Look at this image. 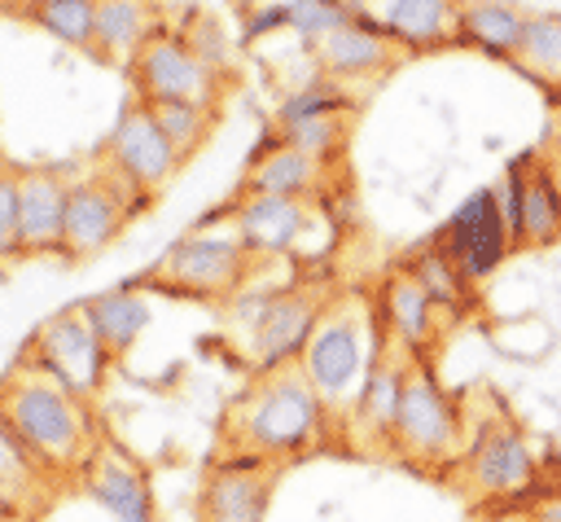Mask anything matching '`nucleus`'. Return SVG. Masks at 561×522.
<instances>
[{
    "label": "nucleus",
    "instance_id": "nucleus-34",
    "mask_svg": "<svg viewBox=\"0 0 561 522\" xmlns=\"http://www.w3.org/2000/svg\"><path fill=\"white\" fill-rule=\"evenodd\" d=\"M0 483H13L22 491H35L39 483H48L44 465L22 447V439L4 425V417H0Z\"/></svg>",
    "mask_w": 561,
    "mask_h": 522
},
{
    "label": "nucleus",
    "instance_id": "nucleus-24",
    "mask_svg": "<svg viewBox=\"0 0 561 522\" xmlns=\"http://www.w3.org/2000/svg\"><path fill=\"white\" fill-rule=\"evenodd\" d=\"M79 311H83L88 329L96 333V342L114 360H123L136 347V338L145 333V325H149V303H145V294H136V285H123V290L83 298Z\"/></svg>",
    "mask_w": 561,
    "mask_h": 522
},
{
    "label": "nucleus",
    "instance_id": "nucleus-7",
    "mask_svg": "<svg viewBox=\"0 0 561 522\" xmlns=\"http://www.w3.org/2000/svg\"><path fill=\"white\" fill-rule=\"evenodd\" d=\"M136 211H145V202L96 158V171L79 175L70 189L66 224H61V259H70V263L96 259L105 246H114L123 237V228L131 224Z\"/></svg>",
    "mask_w": 561,
    "mask_h": 522
},
{
    "label": "nucleus",
    "instance_id": "nucleus-12",
    "mask_svg": "<svg viewBox=\"0 0 561 522\" xmlns=\"http://www.w3.org/2000/svg\"><path fill=\"white\" fill-rule=\"evenodd\" d=\"M412 364H416V355L408 347H399L390 333H381L377 355L368 364V377H364L355 408H351V421H346V443L359 456H386L390 452V425H394Z\"/></svg>",
    "mask_w": 561,
    "mask_h": 522
},
{
    "label": "nucleus",
    "instance_id": "nucleus-40",
    "mask_svg": "<svg viewBox=\"0 0 561 522\" xmlns=\"http://www.w3.org/2000/svg\"><path fill=\"white\" fill-rule=\"evenodd\" d=\"M26 0H0V9H22Z\"/></svg>",
    "mask_w": 561,
    "mask_h": 522
},
{
    "label": "nucleus",
    "instance_id": "nucleus-26",
    "mask_svg": "<svg viewBox=\"0 0 561 522\" xmlns=\"http://www.w3.org/2000/svg\"><path fill=\"white\" fill-rule=\"evenodd\" d=\"M508 61L530 79L561 88V13H526Z\"/></svg>",
    "mask_w": 561,
    "mask_h": 522
},
{
    "label": "nucleus",
    "instance_id": "nucleus-39",
    "mask_svg": "<svg viewBox=\"0 0 561 522\" xmlns=\"http://www.w3.org/2000/svg\"><path fill=\"white\" fill-rule=\"evenodd\" d=\"M9 175H13V162H9V158H4V154H0V184H4V180H9Z\"/></svg>",
    "mask_w": 561,
    "mask_h": 522
},
{
    "label": "nucleus",
    "instance_id": "nucleus-6",
    "mask_svg": "<svg viewBox=\"0 0 561 522\" xmlns=\"http://www.w3.org/2000/svg\"><path fill=\"white\" fill-rule=\"evenodd\" d=\"M465 439V417L451 404V390L434 377V368L425 360H416L408 368L403 382V399L390 425V452L394 461L412 465V469H447L460 461V443Z\"/></svg>",
    "mask_w": 561,
    "mask_h": 522
},
{
    "label": "nucleus",
    "instance_id": "nucleus-37",
    "mask_svg": "<svg viewBox=\"0 0 561 522\" xmlns=\"http://www.w3.org/2000/svg\"><path fill=\"white\" fill-rule=\"evenodd\" d=\"M539 154H543V162H548V175H552V184H557V193H561V127L552 132L548 149H539Z\"/></svg>",
    "mask_w": 561,
    "mask_h": 522
},
{
    "label": "nucleus",
    "instance_id": "nucleus-9",
    "mask_svg": "<svg viewBox=\"0 0 561 522\" xmlns=\"http://www.w3.org/2000/svg\"><path fill=\"white\" fill-rule=\"evenodd\" d=\"M145 206H153L162 193H167V184L175 180V171H180V158H175V149L167 145V136L158 132V123L149 118V110H145V101H131L123 114H118V123H114V132L105 136V149L96 154Z\"/></svg>",
    "mask_w": 561,
    "mask_h": 522
},
{
    "label": "nucleus",
    "instance_id": "nucleus-19",
    "mask_svg": "<svg viewBox=\"0 0 561 522\" xmlns=\"http://www.w3.org/2000/svg\"><path fill=\"white\" fill-rule=\"evenodd\" d=\"M355 18L390 35L403 53L456 44V0H346Z\"/></svg>",
    "mask_w": 561,
    "mask_h": 522
},
{
    "label": "nucleus",
    "instance_id": "nucleus-23",
    "mask_svg": "<svg viewBox=\"0 0 561 522\" xmlns=\"http://www.w3.org/2000/svg\"><path fill=\"white\" fill-rule=\"evenodd\" d=\"M162 31V0H96L92 57L127 70L131 57Z\"/></svg>",
    "mask_w": 561,
    "mask_h": 522
},
{
    "label": "nucleus",
    "instance_id": "nucleus-22",
    "mask_svg": "<svg viewBox=\"0 0 561 522\" xmlns=\"http://www.w3.org/2000/svg\"><path fill=\"white\" fill-rule=\"evenodd\" d=\"M83 487L114 522H158V504L145 469L118 447H105V443L96 447V456L83 469Z\"/></svg>",
    "mask_w": 561,
    "mask_h": 522
},
{
    "label": "nucleus",
    "instance_id": "nucleus-13",
    "mask_svg": "<svg viewBox=\"0 0 561 522\" xmlns=\"http://www.w3.org/2000/svg\"><path fill=\"white\" fill-rule=\"evenodd\" d=\"M434 246L460 268V276H465L469 285H473V281H486V276L504 263V254H508V246H513V232H508L500 193H495V189L469 193V197L456 206V215L438 228Z\"/></svg>",
    "mask_w": 561,
    "mask_h": 522
},
{
    "label": "nucleus",
    "instance_id": "nucleus-3",
    "mask_svg": "<svg viewBox=\"0 0 561 522\" xmlns=\"http://www.w3.org/2000/svg\"><path fill=\"white\" fill-rule=\"evenodd\" d=\"M381 342V320L364 290H337L316 316V329L298 355L307 386L316 390L333 434H346L355 395L368 377V364Z\"/></svg>",
    "mask_w": 561,
    "mask_h": 522
},
{
    "label": "nucleus",
    "instance_id": "nucleus-33",
    "mask_svg": "<svg viewBox=\"0 0 561 522\" xmlns=\"http://www.w3.org/2000/svg\"><path fill=\"white\" fill-rule=\"evenodd\" d=\"M351 101L337 92L333 79H311L307 88L289 92L280 105H276V118L272 123H294V118H311V114H329V110H346Z\"/></svg>",
    "mask_w": 561,
    "mask_h": 522
},
{
    "label": "nucleus",
    "instance_id": "nucleus-31",
    "mask_svg": "<svg viewBox=\"0 0 561 522\" xmlns=\"http://www.w3.org/2000/svg\"><path fill=\"white\" fill-rule=\"evenodd\" d=\"M412 268V276L425 285V294L447 311V316H460V307L469 303V281L460 276V268L430 241L425 250H421V259H412L408 263Z\"/></svg>",
    "mask_w": 561,
    "mask_h": 522
},
{
    "label": "nucleus",
    "instance_id": "nucleus-18",
    "mask_svg": "<svg viewBox=\"0 0 561 522\" xmlns=\"http://www.w3.org/2000/svg\"><path fill=\"white\" fill-rule=\"evenodd\" d=\"M276 465L224 461L206 469L197 491V522H267Z\"/></svg>",
    "mask_w": 561,
    "mask_h": 522
},
{
    "label": "nucleus",
    "instance_id": "nucleus-35",
    "mask_svg": "<svg viewBox=\"0 0 561 522\" xmlns=\"http://www.w3.org/2000/svg\"><path fill=\"white\" fill-rule=\"evenodd\" d=\"M22 237H18V197H13V175L0 184V272L22 263Z\"/></svg>",
    "mask_w": 561,
    "mask_h": 522
},
{
    "label": "nucleus",
    "instance_id": "nucleus-27",
    "mask_svg": "<svg viewBox=\"0 0 561 522\" xmlns=\"http://www.w3.org/2000/svg\"><path fill=\"white\" fill-rule=\"evenodd\" d=\"M145 110L158 123V132L167 136V145L175 149L180 167L206 149V140L215 136V123H219V110L188 105V101H145Z\"/></svg>",
    "mask_w": 561,
    "mask_h": 522
},
{
    "label": "nucleus",
    "instance_id": "nucleus-36",
    "mask_svg": "<svg viewBox=\"0 0 561 522\" xmlns=\"http://www.w3.org/2000/svg\"><path fill=\"white\" fill-rule=\"evenodd\" d=\"M26 500H31V491H22L13 483H0V522H22L26 518Z\"/></svg>",
    "mask_w": 561,
    "mask_h": 522
},
{
    "label": "nucleus",
    "instance_id": "nucleus-29",
    "mask_svg": "<svg viewBox=\"0 0 561 522\" xmlns=\"http://www.w3.org/2000/svg\"><path fill=\"white\" fill-rule=\"evenodd\" d=\"M26 22H35L39 31H48L53 39L70 44V48H92V18H96V0H26L18 9Z\"/></svg>",
    "mask_w": 561,
    "mask_h": 522
},
{
    "label": "nucleus",
    "instance_id": "nucleus-21",
    "mask_svg": "<svg viewBox=\"0 0 561 522\" xmlns=\"http://www.w3.org/2000/svg\"><path fill=\"white\" fill-rule=\"evenodd\" d=\"M311 57H316L320 75L337 83V79H381V75L399 70L408 53L390 35H381L377 26H368L364 18H351L346 26L329 31L324 39H316L311 44Z\"/></svg>",
    "mask_w": 561,
    "mask_h": 522
},
{
    "label": "nucleus",
    "instance_id": "nucleus-2",
    "mask_svg": "<svg viewBox=\"0 0 561 522\" xmlns=\"http://www.w3.org/2000/svg\"><path fill=\"white\" fill-rule=\"evenodd\" d=\"M0 417L22 439V447L44 465L48 478L83 474L101 447L88 399L70 395L61 382L39 373L22 355L0 377Z\"/></svg>",
    "mask_w": 561,
    "mask_h": 522
},
{
    "label": "nucleus",
    "instance_id": "nucleus-17",
    "mask_svg": "<svg viewBox=\"0 0 561 522\" xmlns=\"http://www.w3.org/2000/svg\"><path fill=\"white\" fill-rule=\"evenodd\" d=\"M337 180V162L311 158L302 149H289L285 140L259 145L250 167L241 171L237 193H259V197H298V202H320L329 184Z\"/></svg>",
    "mask_w": 561,
    "mask_h": 522
},
{
    "label": "nucleus",
    "instance_id": "nucleus-10",
    "mask_svg": "<svg viewBox=\"0 0 561 522\" xmlns=\"http://www.w3.org/2000/svg\"><path fill=\"white\" fill-rule=\"evenodd\" d=\"M535 478H539V461H535L530 439L513 421H495L478 430L469 452H460L451 483L469 491L473 500H500V496H517L535 487Z\"/></svg>",
    "mask_w": 561,
    "mask_h": 522
},
{
    "label": "nucleus",
    "instance_id": "nucleus-20",
    "mask_svg": "<svg viewBox=\"0 0 561 522\" xmlns=\"http://www.w3.org/2000/svg\"><path fill=\"white\" fill-rule=\"evenodd\" d=\"M377 320H381V333H390V338H394L399 347H408L416 360H425V355L438 347L443 329H447V325H443L447 311L425 294V285L412 276L408 263H399V268L386 272Z\"/></svg>",
    "mask_w": 561,
    "mask_h": 522
},
{
    "label": "nucleus",
    "instance_id": "nucleus-4",
    "mask_svg": "<svg viewBox=\"0 0 561 522\" xmlns=\"http://www.w3.org/2000/svg\"><path fill=\"white\" fill-rule=\"evenodd\" d=\"M259 263H263V254H254L241 241L232 219L215 224L206 215V224L184 232L180 241H171L136 285L180 294V298H202V303H228L232 294L245 290V281Z\"/></svg>",
    "mask_w": 561,
    "mask_h": 522
},
{
    "label": "nucleus",
    "instance_id": "nucleus-25",
    "mask_svg": "<svg viewBox=\"0 0 561 522\" xmlns=\"http://www.w3.org/2000/svg\"><path fill=\"white\" fill-rule=\"evenodd\" d=\"M522 22H526V9L508 0H456V39L473 44L478 53L508 61L522 35Z\"/></svg>",
    "mask_w": 561,
    "mask_h": 522
},
{
    "label": "nucleus",
    "instance_id": "nucleus-5",
    "mask_svg": "<svg viewBox=\"0 0 561 522\" xmlns=\"http://www.w3.org/2000/svg\"><path fill=\"white\" fill-rule=\"evenodd\" d=\"M329 303V294L320 285H285V290H241L224 303V320L228 329L241 338V355L254 373L263 368H280V364H298L320 307Z\"/></svg>",
    "mask_w": 561,
    "mask_h": 522
},
{
    "label": "nucleus",
    "instance_id": "nucleus-28",
    "mask_svg": "<svg viewBox=\"0 0 561 522\" xmlns=\"http://www.w3.org/2000/svg\"><path fill=\"white\" fill-rule=\"evenodd\" d=\"M351 127H355V105L329 110V114H311V118H294V123H272V136L285 140L289 149H302L311 158L337 162L342 149H346Z\"/></svg>",
    "mask_w": 561,
    "mask_h": 522
},
{
    "label": "nucleus",
    "instance_id": "nucleus-8",
    "mask_svg": "<svg viewBox=\"0 0 561 522\" xmlns=\"http://www.w3.org/2000/svg\"><path fill=\"white\" fill-rule=\"evenodd\" d=\"M22 360L35 364L39 373H48L53 382H61L70 395L88 399L101 395L105 377H110V364L114 355L96 342V333L88 329L79 303L75 307H61L57 316H48L22 347Z\"/></svg>",
    "mask_w": 561,
    "mask_h": 522
},
{
    "label": "nucleus",
    "instance_id": "nucleus-38",
    "mask_svg": "<svg viewBox=\"0 0 561 522\" xmlns=\"http://www.w3.org/2000/svg\"><path fill=\"white\" fill-rule=\"evenodd\" d=\"M530 522H561V491H557V496H548V500L530 513Z\"/></svg>",
    "mask_w": 561,
    "mask_h": 522
},
{
    "label": "nucleus",
    "instance_id": "nucleus-11",
    "mask_svg": "<svg viewBox=\"0 0 561 522\" xmlns=\"http://www.w3.org/2000/svg\"><path fill=\"white\" fill-rule=\"evenodd\" d=\"M127 79L136 88V101H188V105H206L219 110L228 83L215 79L175 31H158L127 66Z\"/></svg>",
    "mask_w": 561,
    "mask_h": 522
},
{
    "label": "nucleus",
    "instance_id": "nucleus-15",
    "mask_svg": "<svg viewBox=\"0 0 561 522\" xmlns=\"http://www.w3.org/2000/svg\"><path fill=\"white\" fill-rule=\"evenodd\" d=\"M75 189L70 167H13V197H18V237L22 254H61V224L66 202Z\"/></svg>",
    "mask_w": 561,
    "mask_h": 522
},
{
    "label": "nucleus",
    "instance_id": "nucleus-32",
    "mask_svg": "<svg viewBox=\"0 0 561 522\" xmlns=\"http://www.w3.org/2000/svg\"><path fill=\"white\" fill-rule=\"evenodd\" d=\"M351 18H355V13H351L346 0H289V4H285V26L298 31L307 44L324 39L329 31L346 26Z\"/></svg>",
    "mask_w": 561,
    "mask_h": 522
},
{
    "label": "nucleus",
    "instance_id": "nucleus-14",
    "mask_svg": "<svg viewBox=\"0 0 561 522\" xmlns=\"http://www.w3.org/2000/svg\"><path fill=\"white\" fill-rule=\"evenodd\" d=\"M504 219L513 232V246L548 250L561 241V193L548 175L543 154H522L504 175Z\"/></svg>",
    "mask_w": 561,
    "mask_h": 522
},
{
    "label": "nucleus",
    "instance_id": "nucleus-16",
    "mask_svg": "<svg viewBox=\"0 0 561 522\" xmlns=\"http://www.w3.org/2000/svg\"><path fill=\"white\" fill-rule=\"evenodd\" d=\"M228 219L241 232V241L263 254H294L324 219V211L316 202H298V197H259V193H237L228 202Z\"/></svg>",
    "mask_w": 561,
    "mask_h": 522
},
{
    "label": "nucleus",
    "instance_id": "nucleus-30",
    "mask_svg": "<svg viewBox=\"0 0 561 522\" xmlns=\"http://www.w3.org/2000/svg\"><path fill=\"white\" fill-rule=\"evenodd\" d=\"M175 35L184 39V48H188L215 79L232 83V75H237V44L224 35V26H219L210 13H188Z\"/></svg>",
    "mask_w": 561,
    "mask_h": 522
},
{
    "label": "nucleus",
    "instance_id": "nucleus-1",
    "mask_svg": "<svg viewBox=\"0 0 561 522\" xmlns=\"http://www.w3.org/2000/svg\"><path fill=\"white\" fill-rule=\"evenodd\" d=\"M333 434L316 390L307 386L298 364L263 368L245 382L241 395L228 399L219 417V456L224 461H259L285 465L298 461Z\"/></svg>",
    "mask_w": 561,
    "mask_h": 522
}]
</instances>
